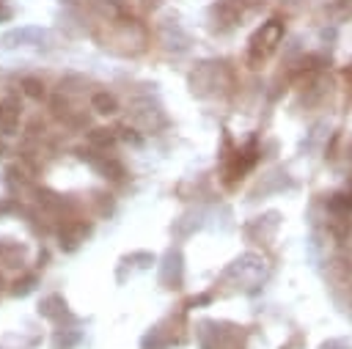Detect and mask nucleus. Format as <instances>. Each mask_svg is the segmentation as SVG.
I'll list each match as a JSON object with an SVG mask.
<instances>
[{"label": "nucleus", "instance_id": "1", "mask_svg": "<svg viewBox=\"0 0 352 349\" xmlns=\"http://www.w3.org/2000/svg\"><path fill=\"white\" fill-rule=\"evenodd\" d=\"M280 38H283V22H280V19L264 22V25L253 33V38H250V63L264 60V58L280 44Z\"/></svg>", "mask_w": 352, "mask_h": 349}, {"label": "nucleus", "instance_id": "2", "mask_svg": "<svg viewBox=\"0 0 352 349\" xmlns=\"http://www.w3.org/2000/svg\"><path fill=\"white\" fill-rule=\"evenodd\" d=\"M94 104H96V107H102V113H110V110H113V99H110V96H104V93H102V96H96V99H94Z\"/></svg>", "mask_w": 352, "mask_h": 349}, {"label": "nucleus", "instance_id": "3", "mask_svg": "<svg viewBox=\"0 0 352 349\" xmlns=\"http://www.w3.org/2000/svg\"><path fill=\"white\" fill-rule=\"evenodd\" d=\"M346 77H349V80H352V66H349V69H346Z\"/></svg>", "mask_w": 352, "mask_h": 349}]
</instances>
